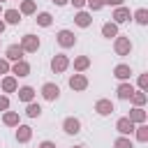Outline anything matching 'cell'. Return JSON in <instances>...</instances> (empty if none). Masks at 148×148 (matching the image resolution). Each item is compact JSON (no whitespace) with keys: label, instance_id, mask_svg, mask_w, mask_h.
<instances>
[{"label":"cell","instance_id":"6da1fadb","mask_svg":"<svg viewBox=\"0 0 148 148\" xmlns=\"http://www.w3.org/2000/svg\"><path fill=\"white\" fill-rule=\"evenodd\" d=\"M58 39H60L62 46H72V44H74V35H72L69 30H62V32L58 35Z\"/></svg>","mask_w":148,"mask_h":148},{"label":"cell","instance_id":"7a4b0ae2","mask_svg":"<svg viewBox=\"0 0 148 148\" xmlns=\"http://www.w3.org/2000/svg\"><path fill=\"white\" fill-rule=\"evenodd\" d=\"M37 46H39V42H37V39L32 37V35H28V37L23 39V49H28V51H35Z\"/></svg>","mask_w":148,"mask_h":148},{"label":"cell","instance_id":"3957f363","mask_svg":"<svg viewBox=\"0 0 148 148\" xmlns=\"http://www.w3.org/2000/svg\"><path fill=\"white\" fill-rule=\"evenodd\" d=\"M58 92H60V90H58L56 86H51V83H46V86H44V97H46V99H53V97H58Z\"/></svg>","mask_w":148,"mask_h":148},{"label":"cell","instance_id":"277c9868","mask_svg":"<svg viewBox=\"0 0 148 148\" xmlns=\"http://www.w3.org/2000/svg\"><path fill=\"white\" fill-rule=\"evenodd\" d=\"M65 130H67L69 134H76V132H79V120H74V118L65 120Z\"/></svg>","mask_w":148,"mask_h":148},{"label":"cell","instance_id":"5b68a950","mask_svg":"<svg viewBox=\"0 0 148 148\" xmlns=\"http://www.w3.org/2000/svg\"><path fill=\"white\" fill-rule=\"evenodd\" d=\"M118 130H120L123 134H127V132H132V120H127V118H123V120H118Z\"/></svg>","mask_w":148,"mask_h":148},{"label":"cell","instance_id":"8992f818","mask_svg":"<svg viewBox=\"0 0 148 148\" xmlns=\"http://www.w3.org/2000/svg\"><path fill=\"white\" fill-rule=\"evenodd\" d=\"M21 53H23V49H21V46H9V51H7V56H9L12 60L21 58Z\"/></svg>","mask_w":148,"mask_h":148},{"label":"cell","instance_id":"52a82bcc","mask_svg":"<svg viewBox=\"0 0 148 148\" xmlns=\"http://www.w3.org/2000/svg\"><path fill=\"white\" fill-rule=\"evenodd\" d=\"M118 95H120L123 99H127V97H132V95H134V90H132V86H120Z\"/></svg>","mask_w":148,"mask_h":148},{"label":"cell","instance_id":"ba28073f","mask_svg":"<svg viewBox=\"0 0 148 148\" xmlns=\"http://www.w3.org/2000/svg\"><path fill=\"white\" fill-rule=\"evenodd\" d=\"M116 76H118V79H125V76H130V67H125V65L116 67Z\"/></svg>","mask_w":148,"mask_h":148},{"label":"cell","instance_id":"9c48e42d","mask_svg":"<svg viewBox=\"0 0 148 148\" xmlns=\"http://www.w3.org/2000/svg\"><path fill=\"white\" fill-rule=\"evenodd\" d=\"M97 111H99V113H109V111H111V102H104V99L97 102Z\"/></svg>","mask_w":148,"mask_h":148},{"label":"cell","instance_id":"30bf717a","mask_svg":"<svg viewBox=\"0 0 148 148\" xmlns=\"http://www.w3.org/2000/svg\"><path fill=\"white\" fill-rule=\"evenodd\" d=\"M69 83H72V88H83V86H86V79H81V76H74Z\"/></svg>","mask_w":148,"mask_h":148},{"label":"cell","instance_id":"8fae6325","mask_svg":"<svg viewBox=\"0 0 148 148\" xmlns=\"http://www.w3.org/2000/svg\"><path fill=\"white\" fill-rule=\"evenodd\" d=\"M127 16H130V12H127V9H118V12H116V21H125Z\"/></svg>","mask_w":148,"mask_h":148},{"label":"cell","instance_id":"7c38bea8","mask_svg":"<svg viewBox=\"0 0 148 148\" xmlns=\"http://www.w3.org/2000/svg\"><path fill=\"white\" fill-rule=\"evenodd\" d=\"M76 23H79V25H88V23H90L88 14H79V16H76Z\"/></svg>","mask_w":148,"mask_h":148},{"label":"cell","instance_id":"4fadbf2b","mask_svg":"<svg viewBox=\"0 0 148 148\" xmlns=\"http://www.w3.org/2000/svg\"><path fill=\"white\" fill-rule=\"evenodd\" d=\"M127 49H130V42H127V39H118V51H120V53H125Z\"/></svg>","mask_w":148,"mask_h":148},{"label":"cell","instance_id":"5bb4252c","mask_svg":"<svg viewBox=\"0 0 148 148\" xmlns=\"http://www.w3.org/2000/svg\"><path fill=\"white\" fill-rule=\"evenodd\" d=\"M18 97H21V99H30V97H32V88H23V90L18 92Z\"/></svg>","mask_w":148,"mask_h":148},{"label":"cell","instance_id":"9a60e30c","mask_svg":"<svg viewBox=\"0 0 148 148\" xmlns=\"http://www.w3.org/2000/svg\"><path fill=\"white\" fill-rule=\"evenodd\" d=\"M7 21H12V23H16V21H18V12H14V9H9V12H7Z\"/></svg>","mask_w":148,"mask_h":148},{"label":"cell","instance_id":"2e32d148","mask_svg":"<svg viewBox=\"0 0 148 148\" xmlns=\"http://www.w3.org/2000/svg\"><path fill=\"white\" fill-rule=\"evenodd\" d=\"M146 16H148V14H146V9H139V12H136V21H139V23H146V21H148Z\"/></svg>","mask_w":148,"mask_h":148},{"label":"cell","instance_id":"e0dca14e","mask_svg":"<svg viewBox=\"0 0 148 148\" xmlns=\"http://www.w3.org/2000/svg\"><path fill=\"white\" fill-rule=\"evenodd\" d=\"M65 65H67V60H65V58H58V60H53V69H62Z\"/></svg>","mask_w":148,"mask_h":148},{"label":"cell","instance_id":"ac0fdd59","mask_svg":"<svg viewBox=\"0 0 148 148\" xmlns=\"http://www.w3.org/2000/svg\"><path fill=\"white\" fill-rule=\"evenodd\" d=\"M16 74H18V76H23V74H28V65H25V62H21V65H16Z\"/></svg>","mask_w":148,"mask_h":148},{"label":"cell","instance_id":"d6986e66","mask_svg":"<svg viewBox=\"0 0 148 148\" xmlns=\"http://www.w3.org/2000/svg\"><path fill=\"white\" fill-rule=\"evenodd\" d=\"M39 111H42V109H39L37 104H30V106H28V116H39Z\"/></svg>","mask_w":148,"mask_h":148},{"label":"cell","instance_id":"ffe728a7","mask_svg":"<svg viewBox=\"0 0 148 148\" xmlns=\"http://www.w3.org/2000/svg\"><path fill=\"white\" fill-rule=\"evenodd\" d=\"M104 35L106 37H113L116 35V25H104Z\"/></svg>","mask_w":148,"mask_h":148},{"label":"cell","instance_id":"44dd1931","mask_svg":"<svg viewBox=\"0 0 148 148\" xmlns=\"http://www.w3.org/2000/svg\"><path fill=\"white\" fill-rule=\"evenodd\" d=\"M28 136H30V130H28V127H21V132H18V139H21V141H25Z\"/></svg>","mask_w":148,"mask_h":148},{"label":"cell","instance_id":"7402d4cb","mask_svg":"<svg viewBox=\"0 0 148 148\" xmlns=\"http://www.w3.org/2000/svg\"><path fill=\"white\" fill-rule=\"evenodd\" d=\"M39 23H42V25H49V23H51V16H49V14H39Z\"/></svg>","mask_w":148,"mask_h":148},{"label":"cell","instance_id":"603a6c76","mask_svg":"<svg viewBox=\"0 0 148 148\" xmlns=\"http://www.w3.org/2000/svg\"><path fill=\"white\" fill-rule=\"evenodd\" d=\"M116 148H132V143L125 141V139H120V141H116Z\"/></svg>","mask_w":148,"mask_h":148},{"label":"cell","instance_id":"cb8c5ba5","mask_svg":"<svg viewBox=\"0 0 148 148\" xmlns=\"http://www.w3.org/2000/svg\"><path fill=\"white\" fill-rule=\"evenodd\" d=\"M139 139H141V141H146V139H148V132H146V127H141V130H139Z\"/></svg>","mask_w":148,"mask_h":148},{"label":"cell","instance_id":"d4e9b609","mask_svg":"<svg viewBox=\"0 0 148 148\" xmlns=\"http://www.w3.org/2000/svg\"><path fill=\"white\" fill-rule=\"evenodd\" d=\"M132 118H134V120H143V113H141V111H139V109H136V111H134V113H132Z\"/></svg>","mask_w":148,"mask_h":148},{"label":"cell","instance_id":"484cf974","mask_svg":"<svg viewBox=\"0 0 148 148\" xmlns=\"http://www.w3.org/2000/svg\"><path fill=\"white\" fill-rule=\"evenodd\" d=\"M5 120L12 125V123H16V116H14V113H7V116H5Z\"/></svg>","mask_w":148,"mask_h":148},{"label":"cell","instance_id":"4316f807","mask_svg":"<svg viewBox=\"0 0 148 148\" xmlns=\"http://www.w3.org/2000/svg\"><path fill=\"white\" fill-rule=\"evenodd\" d=\"M12 88H14V81L7 79V81H5V90H12Z\"/></svg>","mask_w":148,"mask_h":148},{"label":"cell","instance_id":"83f0119b","mask_svg":"<svg viewBox=\"0 0 148 148\" xmlns=\"http://www.w3.org/2000/svg\"><path fill=\"white\" fill-rule=\"evenodd\" d=\"M90 7H92V9H97V7H102V0H90Z\"/></svg>","mask_w":148,"mask_h":148},{"label":"cell","instance_id":"f1b7e54d","mask_svg":"<svg viewBox=\"0 0 148 148\" xmlns=\"http://www.w3.org/2000/svg\"><path fill=\"white\" fill-rule=\"evenodd\" d=\"M23 12H32V2H25L23 5Z\"/></svg>","mask_w":148,"mask_h":148},{"label":"cell","instance_id":"f546056e","mask_svg":"<svg viewBox=\"0 0 148 148\" xmlns=\"http://www.w3.org/2000/svg\"><path fill=\"white\" fill-rule=\"evenodd\" d=\"M0 109H7V99L5 97H0Z\"/></svg>","mask_w":148,"mask_h":148},{"label":"cell","instance_id":"4dcf8cb0","mask_svg":"<svg viewBox=\"0 0 148 148\" xmlns=\"http://www.w3.org/2000/svg\"><path fill=\"white\" fill-rule=\"evenodd\" d=\"M106 2H109V5H120L123 0H106Z\"/></svg>","mask_w":148,"mask_h":148},{"label":"cell","instance_id":"1f68e13d","mask_svg":"<svg viewBox=\"0 0 148 148\" xmlns=\"http://www.w3.org/2000/svg\"><path fill=\"white\" fill-rule=\"evenodd\" d=\"M7 69V62H0V72H5Z\"/></svg>","mask_w":148,"mask_h":148},{"label":"cell","instance_id":"d6a6232c","mask_svg":"<svg viewBox=\"0 0 148 148\" xmlns=\"http://www.w3.org/2000/svg\"><path fill=\"white\" fill-rule=\"evenodd\" d=\"M72 2H74L76 7H81V5H83V0H72Z\"/></svg>","mask_w":148,"mask_h":148},{"label":"cell","instance_id":"836d02e7","mask_svg":"<svg viewBox=\"0 0 148 148\" xmlns=\"http://www.w3.org/2000/svg\"><path fill=\"white\" fill-rule=\"evenodd\" d=\"M42 148H53V146H51V143H44V146H42Z\"/></svg>","mask_w":148,"mask_h":148},{"label":"cell","instance_id":"e575fe53","mask_svg":"<svg viewBox=\"0 0 148 148\" xmlns=\"http://www.w3.org/2000/svg\"><path fill=\"white\" fill-rule=\"evenodd\" d=\"M56 2H58V5H62V2H65V0H56Z\"/></svg>","mask_w":148,"mask_h":148},{"label":"cell","instance_id":"d590c367","mask_svg":"<svg viewBox=\"0 0 148 148\" xmlns=\"http://www.w3.org/2000/svg\"><path fill=\"white\" fill-rule=\"evenodd\" d=\"M0 30H2V23H0Z\"/></svg>","mask_w":148,"mask_h":148}]
</instances>
